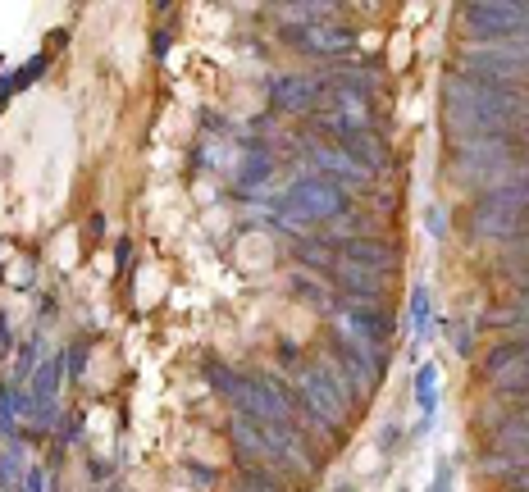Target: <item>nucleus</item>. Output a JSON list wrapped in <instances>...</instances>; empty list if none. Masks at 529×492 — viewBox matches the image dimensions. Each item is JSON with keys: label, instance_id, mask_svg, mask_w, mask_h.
I'll return each mask as SVG.
<instances>
[{"label": "nucleus", "instance_id": "obj_1", "mask_svg": "<svg viewBox=\"0 0 529 492\" xmlns=\"http://www.w3.org/2000/svg\"><path fill=\"white\" fill-rule=\"evenodd\" d=\"M447 142L466 137H520L529 142V87H493L475 73L452 69L443 82Z\"/></svg>", "mask_w": 529, "mask_h": 492}, {"label": "nucleus", "instance_id": "obj_2", "mask_svg": "<svg viewBox=\"0 0 529 492\" xmlns=\"http://www.w3.org/2000/svg\"><path fill=\"white\" fill-rule=\"evenodd\" d=\"M466 233L475 242H516L529 233V174L502 187H484L466 210Z\"/></svg>", "mask_w": 529, "mask_h": 492}, {"label": "nucleus", "instance_id": "obj_3", "mask_svg": "<svg viewBox=\"0 0 529 492\" xmlns=\"http://www.w3.org/2000/svg\"><path fill=\"white\" fill-rule=\"evenodd\" d=\"M525 155H529V142H520V137H466V142H452V174L466 178V183L502 187L511 178L529 174Z\"/></svg>", "mask_w": 529, "mask_h": 492}, {"label": "nucleus", "instance_id": "obj_4", "mask_svg": "<svg viewBox=\"0 0 529 492\" xmlns=\"http://www.w3.org/2000/svg\"><path fill=\"white\" fill-rule=\"evenodd\" d=\"M343 215H352V196L329 178H297L288 192L279 196V219L288 228H315V224H338Z\"/></svg>", "mask_w": 529, "mask_h": 492}, {"label": "nucleus", "instance_id": "obj_5", "mask_svg": "<svg viewBox=\"0 0 529 492\" xmlns=\"http://www.w3.org/2000/svg\"><path fill=\"white\" fill-rule=\"evenodd\" d=\"M461 73L493 82V87H529V37L520 41H488V46H466L457 60Z\"/></svg>", "mask_w": 529, "mask_h": 492}, {"label": "nucleus", "instance_id": "obj_6", "mask_svg": "<svg viewBox=\"0 0 529 492\" xmlns=\"http://www.w3.org/2000/svg\"><path fill=\"white\" fill-rule=\"evenodd\" d=\"M292 392H297L301 406L311 410L315 420L329 424V429L343 433V424L352 420V401H347V392L333 383V374L320 360H311V365H301L297 374H292Z\"/></svg>", "mask_w": 529, "mask_h": 492}, {"label": "nucleus", "instance_id": "obj_7", "mask_svg": "<svg viewBox=\"0 0 529 492\" xmlns=\"http://www.w3.org/2000/svg\"><path fill=\"white\" fill-rule=\"evenodd\" d=\"M461 19L475 37L488 41H520L529 37V0H470L461 5Z\"/></svg>", "mask_w": 529, "mask_h": 492}, {"label": "nucleus", "instance_id": "obj_8", "mask_svg": "<svg viewBox=\"0 0 529 492\" xmlns=\"http://www.w3.org/2000/svg\"><path fill=\"white\" fill-rule=\"evenodd\" d=\"M324 242L338 251L343 265H356V269H374V274H393L402 265V251L393 242H384L379 233H352V237H333V233H320Z\"/></svg>", "mask_w": 529, "mask_h": 492}, {"label": "nucleus", "instance_id": "obj_9", "mask_svg": "<svg viewBox=\"0 0 529 492\" xmlns=\"http://www.w3.org/2000/svg\"><path fill=\"white\" fill-rule=\"evenodd\" d=\"M283 41L301 55H320V60H343L356 51V32L343 23H297V28H283Z\"/></svg>", "mask_w": 529, "mask_h": 492}, {"label": "nucleus", "instance_id": "obj_10", "mask_svg": "<svg viewBox=\"0 0 529 492\" xmlns=\"http://www.w3.org/2000/svg\"><path fill=\"white\" fill-rule=\"evenodd\" d=\"M306 155H311V164H315V178H329V183H338L343 192H347V187L370 183V174H365V169L343 151V146H333V142H306Z\"/></svg>", "mask_w": 529, "mask_h": 492}, {"label": "nucleus", "instance_id": "obj_11", "mask_svg": "<svg viewBox=\"0 0 529 492\" xmlns=\"http://www.w3.org/2000/svg\"><path fill=\"white\" fill-rule=\"evenodd\" d=\"M320 96L324 87L315 78H306V73H279L270 82V105L283 114H315L320 110Z\"/></svg>", "mask_w": 529, "mask_h": 492}, {"label": "nucleus", "instance_id": "obj_12", "mask_svg": "<svg viewBox=\"0 0 529 492\" xmlns=\"http://www.w3.org/2000/svg\"><path fill=\"white\" fill-rule=\"evenodd\" d=\"M333 287H338L347 301H356V306H374V297L384 301L388 292H393V274H374V269L338 265V274H333Z\"/></svg>", "mask_w": 529, "mask_h": 492}, {"label": "nucleus", "instance_id": "obj_13", "mask_svg": "<svg viewBox=\"0 0 529 492\" xmlns=\"http://www.w3.org/2000/svg\"><path fill=\"white\" fill-rule=\"evenodd\" d=\"M60 383H64V356H46L42 365L32 369V383H28V406H51L60 397Z\"/></svg>", "mask_w": 529, "mask_h": 492}, {"label": "nucleus", "instance_id": "obj_14", "mask_svg": "<svg viewBox=\"0 0 529 492\" xmlns=\"http://www.w3.org/2000/svg\"><path fill=\"white\" fill-rule=\"evenodd\" d=\"M292 256L301 260V269H315V274H324L333 283V274H338V265H343V260H338V251H333L329 242H324L320 233L315 237H301L297 246H292Z\"/></svg>", "mask_w": 529, "mask_h": 492}, {"label": "nucleus", "instance_id": "obj_15", "mask_svg": "<svg viewBox=\"0 0 529 492\" xmlns=\"http://www.w3.org/2000/svg\"><path fill=\"white\" fill-rule=\"evenodd\" d=\"M338 146H343V151L352 155L356 164H361L365 174H379V169H388V160H393V155H388V142H379V137H374V133L347 137V142H338Z\"/></svg>", "mask_w": 529, "mask_h": 492}, {"label": "nucleus", "instance_id": "obj_16", "mask_svg": "<svg viewBox=\"0 0 529 492\" xmlns=\"http://www.w3.org/2000/svg\"><path fill=\"white\" fill-rule=\"evenodd\" d=\"M411 392H415V406H420V433L434 424V415H438V365H420L415 369V379H411Z\"/></svg>", "mask_w": 529, "mask_h": 492}, {"label": "nucleus", "instance_id": "obj_17", "mask_svg": "<svg viewBox=\"0 0 529 492\" xmlns=\"http://www.w3.org/2000/svg\"><path fill=\"white\" fill-rule=\"evenodd\" d=\"M23 474H28V447L14 438L10 451H0V492H19Z\"/></svg>", "mask_w": 529, "mask_h": 492}, {"label": "nucleus", "instance_id": "obj_18", "mask_svg": "<svg viewBox=\"0 0 529 492\" xmlns=\"http://www.w3.org/2000/svg\"><path fill=\"white\" fill-rule=\"evenodd\" d=\"M28 410V392H23L19 379L0 383V433H14V424H19V415Z\"/></svg>", "mask_w": 529, "mask_h": 492}, {"label": "nucleus", "instance_id": "obj_19", "mask_svg": "<svg viewBox=\"0 0 529 492\" xmlns=\"http://www.w3.org/2000/svg\"><path fill=\"white\" fill-rule=\"evenodd\" d=\"M270 178H274V155L256 151V155H247V164L238 169V192H256V187H265Z\"/></svg>", "mask_w": 529, "mask_h": 492}, {"label": "nucleus", "instance_id": "obj_20", "mask_svg": "<svg viewBox=\"0 0 529 492\" xmlns=\"http://www.w3.org/2000/svg\"><path fill=\"white\" fill-rule=\"evenodd\" d=\"M46 69H51V51H42V55H32V60L28 64H23V69L19 73H10V78H0V87H5V92H23V87H28V82H37V78H42V73Z\"/></svg>", "mask_w": 529, "mask_h": 492}, {"label": "nucleus", "instance_id": "obj_21", "mask_svg": "<svg viewBox=\"0 0 529 492\" xmlns=\"http://www.w3.org/2000/svg\"><path fill=\"white\" fill-rule=\"evenodd\" d=\"M242 488L251 492H288L283 488V474L270 465H242Z\"/></svg>", "mask_w": 529, "mask_h": 492}, {"label": "nucleus", "instance_id": "obj_22", "mask_svg": "<svg viewBox=\"0 0 529 492\" xmlns=\"http://www.w3.org/2000/svg\"><path fill=\"white\" fill-rule=\"evenodd\" d=\"M429 319H434V310H429V292L425 287H415L411 292V338H415V347L429 342Z\"/></svg>", "mask_w": 529, "mask_h": 492}, {"label": "nucleus", "instance_id": "obj_23", "mask_svg": "<svg viewBox=\"0 0 529 492\" xmlns=\"http://www.w3.org/2000/svg\"><path fill=\"white\" fill-rule=\"evenodd\" d=\"M425 224H429V237H438V242H443L447 228H452V219H447L443 205H429V210H425Z\"/></svg>", "mask_w": 529, "mask_h": 492}, {"label": "nucleus", "instance_id": "obj_24", "mask_svg": "<svg viewBox=\"0 0 529 492\" xmlns=\"http://www.w3.org/2000/svg\"><path fill=\"white\" fill-rule=\"evenodd\" d=\"M292 287H297L301 297H311L320 310H333V306H329V292H324V287H315L311 278H301V274H297V278H292Z\"/></svg>", "mask_w": 529, "mask_h": 492}, {"label": "nucleus", "instance_id": "obj_25", "mask_svg": "<svg viewBox=\"0 0 529 492\" xmlns=\"http://www.w3.org/2000/svg\"><path fill=\"white\" fill-rule=\"evenodd\" d=\"M87 365V342H73V351L64 356V374H83Z\"/></svg>", "mask_w": 529, "mask_h": 492}, {"label": "nucleus", "instance_id": "obj_26", "mask_svg": "<svg viewBox=\"0 0 529 492\" xmlns=\"http://www.w3.org/2000/svg\"><path fill=\"white\" fill-rule=\"evenodd\" d=\"M429 492H452V465H438V474H434V488H429Z\"/></svg>", "mask_w": 529, "mask_h": 492}, {"label": "nucleus", "instance_id": "obj_27", "mask_svg": "<svg viewBox=\"0 0 529 492\" xmlns=\"http://www.w3.org/2000/svg\"><path fill=\"white\" fill-rule=\"evenodd\" d=\"M393 442H397V429H393V424H388V429L379 433V447H384V451H393Z\"/></svg>", "mask_w": 529, "mask_h": 492}, {"label": "nucleus", "instance_id": "obj_28", "mask_svg": "<svg viewBox=\"0 0 529 492\" xmlns=\"http://www.w3.org/2000/svg\"><path fill=\"white\" fill-rule=\"evenodd\" d=\"M457 351H461V356H470V328H461V333H457Z\"/></svg>", "mask_w": 529, "mask_h": 492}, {"label": "nucleus", "instance_id": "obj_29", "mask_svg": "<svg viewBox=\"0 0 529 492\" xmlns=\"http://www.w3.org/2000/svg\"><path fill=\"white\" fill-rule=\"evenodd\" d=\"M5 101H10V92H5V87H0V110H5Z\"/></svg>", "mask_w": 529, "mask_h": 492}, {"label": "nucleus", "instance_id": "obj_30", "mask_svg": "<svg viewBox=\"0 0 529 492\" xmlns=\"http://www.w3.org/2000/svg\"><path fill=\"white\" fill-rule=\"evenodd\" d=\"M233 492H251V488H242V483H238V488H233Z\"/></svg>", "mask_w": 529, "mask_h": 492}, {"label": "nucleus", "instance_id": "obj_31", "mask_svg": "<svg viewBox=\"0 0 529 492\" xmlns=\"http://www.w3.org/2000/svg\"><path fill=\"white\" fill-rule=\"evenodd\" d=\"M343 492H352V488H343Z\"/></svg>", "mask_w": 529, "mask_h": 492}]
</instances>
